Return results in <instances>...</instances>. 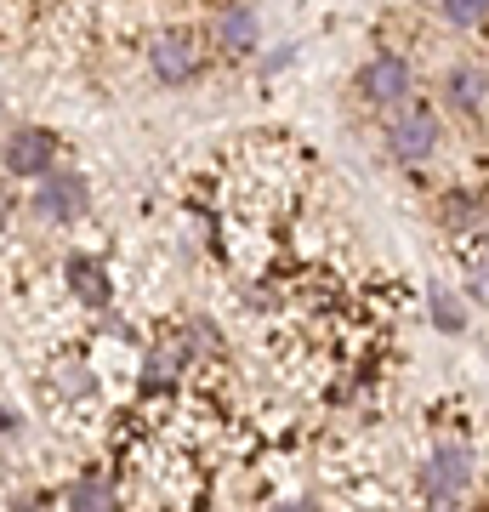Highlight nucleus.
<instances>
[{"label":"nucleus","mask_w":489,"mask_h":512,"mask_svg":"<svg viewBox=\"0 0 489 512\" xmlns=\"http://www.w3.org/2000/svg\"><path fill=\"white\" fill-rule=\"evenodd\" d=\"M387 143H393V154H399L404 165H421L438 154V114L433 109H410L404 103L399 114H393V126H387Z\"/></svg>","instance_id":"1"},{"label":"nucleus","mask_w":489,"mask_h":512,"mask_svg":"<svg viewBox=\"0 0 489 512\" xmlns=\"http://www.w3.org/2000/svg\"><path fill=\"white\" fill-rule=\"evenodd\" d=\"M359 97H370L376 109H404V103H410V63L393 57V52L370 57L359 69Z\"/></svg>","instance_id":"2"},{"label":"nucleus","mask_w":489,"mask_h":512,"mask_svg":"<svg viewBox=\"0 0 489 512\" xmlns=\"http://www.w3.org/2000/svg\"><path fill=\"white\" fill-rule=\"evenodd\" d=\"M57 160V137L46 126H18L6 137V171L12 177H52Z\"/></svg>","instance_id":"3"},{"label":"nucleus","mask_w":489,"mask_h":512,"mask_svg":"<svg viewBox=\"0 0 489 512\" xmlns=\"http://www.w3.org/2000/svg\"><path fill=\"white\" fill-rule=\"evenodd\" d=\"M427 490H433V501H455V495L472 490V450L461 439H444L433 450V461H427Z\"/></svg>","instance_id":"4"},{"label":"nucleus","mask_w":489,"mask_h":512,"mask_svg":"<svg viewBox=\"0 0 489 512\" xmlns=\"http://www.w3.org/2000/svg\"><path fill=\"white\" fill-rule=\"evenodd\" d=\"M86 177H80V171H52V177H46V183L35 188V217H46V222H74L80 217V211H86Z\"/></svg>","instance_id":"5"},{"label":"nucleus","mask_w":489,"mask_h":512,"mask_svg":"<svg viewBox=\"0 0 489 512\" xmlns=\"http://www.w3.org/2000/svg\"><path fill=\"white\" fill-rule=\"evenodd\" d=\"M148 63H154V74L171 80V86H182V80L200 74V52H194V40L188 35H160L154 46H148Z\"/></svg>","instance_id":"6"},{"label":"nucleus","mask_w":489,"mask_h":512,"mask_svg":"<svg viewBox=\"0 0 489 512\" xmlns=\"http://www.w3.org/2000/svg\"><path fill=\"white\" fill-rule=\"evenodd\" d=\"M444 97H450L461 114H478L489 103V74L478 63H450L444 69Z\"/></svg>","instance_id":"7"},{"label":"nucleus","mask_w":489,"mask_h":512,"mask_svg":"<svg viewBox=\"0 0 489 512\" xmlns=\"http://www.w3.org/2000/svg\"><path fill=\"white\" fill-rule=\"evenodd\" d=\"M63 274H69L74 296L86 302V308H109V274H103V262L86 251H74L69 262H63Z\"/></svg>","instance_id":"8"},{"label":"nucleus","mask_w":489,"mask_h":512,"mask_svg":"<svg viewBox=\"0 0 489 512\" xmlns=\"http://www.w3.org/2000/svg\"><path fill=\"white\" fill-rule=\"evenodd\" d=\"M211 40H217L222 52H251L256 46V12L251 6H222L217 18H211Z\"/></svg>","instance_id":"9"},{"label":"nucleus","mask_w":489,"mask_h":512,"mask_svg":"<svg viewBox=\"0 0 489 512\" xmlns=\"http://www.w3.org/2000/svg\"><path fill=\"white\" fill-rule=\"evenodd\" d=\"M69 512H114V490H109V478H97V473H80L69 484Z\"/></svg>","instance_id":"10"},{"label":"nucleus","mask_w":489,"mask_h":512,"mask_svg":"<svg viewBox=\"0 0 489 512\" xmlns=\"http://www.w3.org/2000/svg\"><path fill=\"white\" fill-rule=\"evenodd\" d=\"M433 319H438V330H467V302L450 285H433Z\"/></svg>","instance_id":"11"},{"label":"nucleus","mask_w":489,"mask_h":512,"mask_svg":"<svg viewBox=\"0 0 489 512\" xmlns=\"http://www.w3.org/2000/svg\"><path fill=\"white\" fill-rule=\"evenodd\" d=\"M177 365H182V353H148V359H143V387H148V393H160V387H171Z\"/></svg>","instance_id":"12"},{"label":"nucleus","mask_w":489,"mask_h":512,"mask_svg":"<svg viewBox=\"0 0 489 512\" xmlns=\"http://www.w3.org/2000/svg\"><path fill=\"white\" fill-rule=\"evenodd\" d=\"M57 387H63V393H74V399H86V393H97V376H91V365L69 359V365H57Z\"/></svg>","instance_id":"13"},{"label":"nucleus","mask_w":489,"mask_h":512,"mask_svg":"<svg viewBox=\"0 0 489 512\" xmlns=\"http://www.w3.org/2000/svg\"><path fill=\"white\" fill-rule=\"evenodd\" d=\"M444 18L461 23V29H467V23H484V0H450V6H444Z\"/></svg>","instance_id":"14"},{"label":"nucleus","mask_w":489,"mask_h":512,"mask_svg":"<svg viewBox=\"0 0 489 512\" xmlns=\"http://www.w3.org/2000/svg\"><path fill=\"white\" fill-rule=\"evenodd\" d=\"M472 217V200H444V222H467Z\"/></svg>","instance_id":"15"},{"label":"nucleus","mask_w":489,"mask_h":512,"mask_svg":"<svg viewBox=\"0 0 489 512\" xmlns=\"http://www.w3.org/2000/svg\"><path fill=\"white\" fill-rule=\"evenodd\" d=\"M472 296H478V302H489V274H484V268L472 274Z\"/></svg>","instance_id":"16"},{"label":"nucleus","mask_w":489,"mask_h":512,"mask_svg":"<svg viewBox=\"0 0 489 512\" xmlns=\"http://www.w3.org/2000/svg\"><path fill=\"white\" fill-rule=\"evenodd\" d=\"M273 512H313V507H290V501H285V507H273Z\"/></svg>","instance_id":"17"},{"label":"nucleus","mask_w":489,"mask_h":512,"mask_svg":"<svg viewBox=\"0 0 489 512\" xmlns=\"http://www.w3.org/2000/svg\"><path fill=\"white\" fill-rule=\"evenodd\" d=\"M12 512H35V501H18V507H12Z\"/></svg>","instance_id":"18"},{"label":"nucleus","mask_w":489,"mask_h":512,"mask_svg":"<svg viewBox=\"0 0 489 512\" xmlns=\"http://www.w3.org/2000/svg\"><path fill=\"white\" fill-rule=\"evenodd\" d=\"M0 228H6V200H0Z\"/></svg>","instance_id":"19"}]
</instances>
